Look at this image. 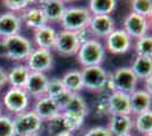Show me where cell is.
<instances>
[{"label": "cell", "mask_w": 152, "mask_h": 136, "mask_svg": "<svg viewBox=\"0 0 152 136\" xmlns=\"http://www.w3.org/2000/svg\"><path fill=\"white\" fill-rule=\"evenodd\" d=\"M107 51L100 40L92 38L88 42L81 44L76 55L77 61L82 67L102 66L106 60Z\"/></svg>", "instance_id": "1"}, {"label": "cell", "mask_w": 152, "mask_h": 136, "mask_svg": "<svg viewBox=\"0 0 152 136\" xmlns=\"http://www.w3.org/2000/svg\"><path fill=\"white\" fill-rule=\"evenodd\" d=\"M92 15L89 12L88 7L84 6H69L66 8L64 13L60 26L61 30L69 31V32H77L80 30L89 27L90 20Z\"/></svg>", "instance_id": "2"}, {"label": "cell", "mask_w": 152, "mask_h": 136, "mask_svg": "<svg viewBox=\"0 0 152 136\" xmlns=\"http://www.w3.org/2000/svg\"><path fill=\"white\" fill-rule=\"evenodd\" d=\"M43 124L45 123L32 109H28L13 117L15 136L39 135L43 127Z\"/></svg>", "instance_id": "3"}, {"label": "cell", "mask_w": 152, "mask_h": 136, "mask_svg": "<svg viewBox=\"0 0 152 136\" xmlns=\"http://www.w3.org/2000/svg\"><path fill=\"white\" fill-rule=\"evenodd\" d=\"M83 125L84 120L82 119L60 112L58 116L45 121V128L48 136H59L66 133H75L81 129Z\"/></svg>", "instance_id": "4"}, {"label": "cell", "mask_w": 152, "mask_h": 136, "mask_svg": "<svg viewBox=\"0 0 152 136\" xmlns=\"http://www.w3.org/2000/svg\"><path fill=\"white\" fill-rule=\"evenodd\" d=\"M2 108H5L9 113L18 115L30 109L31 97L26 93L24 89L9 87L2 95L1 100Z\"/></svg>", "instance_id": "5"}, {"label": "cell", "mask_w": 152, "mask_h": 136, "mask_svg": "<svg viewBox=\"0 0 152 136\" xmlns=\"http://www.w3.org/2000/svg\"><path fill=\"white\" fill-rule=\"evenodd\" d=\"M84 89L100 93L103 91L107 83L109 73L103 68V66H91V67H83L81 69Z\"/></svg>", "instance_id": "6"}, {"label": "cell", "mask_w": 152, "mask_h": 136, "mask_svg": "<svg viewBox=\"0 0 152 136\" xmlns=\"http://www.w3.org/2000/svg\"><path fill=\"white\" fill-rule=\"evenodd\" d=\"M26 67L32 73L47 74L55 67V57L51 50L34 48L25 61Z\"/></svg>", "instance_id": "7"}, {"label": "cell", "mask_w": 152, "mask_h": 136, "mask_svg": "<svg viewBox=\"0 0 152 136\" xmlns=\"http://www.w3.org/2000/svg\"><path fill=\"white\" fill-rule=\"evenodd\" d=\"M5 42L8 48V59L13 61H26L31 52L34 50L33 42L22 34L8 38L5 40Z\"/></svg>", "instance_id": "8"}, {"label": "cell", "mask_w": 152, "mask_h": 136, "mask_svg": "<svg viewBox=\"0 0 152 136\" xmlns=\"http://www.w3.org/2000/svg\"><path fill=\"white\" fill-rule=\"evenodd\" d=\"M103 45L106 51L113 55H125L131 50L133 40L123 28H116L104 39Z\"/></svg>", "instance_id": "9"}, {"label": "cell", "mask_w": 152, "mask_h": 136, "mask_svg": "<svg viewBox=\"0 0 152 136\" xmlns=\"http://www.w3.org/2000/svg\"><path fill=\"white\" fill-rule=\"evenodd\" d=\"M151 28V22L149 18L131 13L125 17L123 22V30L129 35L132 40L141 39L149 34Z\"/></svg>", "instance_id": "10"}, {"label": "cell", "mask_w": 152, "mask_h": 136, "mask_svg": "<svg viewBox=\"0 0 152 136\" xmlns=\"http://www.w3.org/2000/svg\"><path fill=\"white\" fill-rule=\"evenodd\" d=\"M110 74H111V78H113L116 91H119V92L131 95L137 89L139 79L134 75V73L129 67L117 68Z\"/></svg>", "instance_id": "11"}, {"label": "cell", "mask_w": 152, "mask_h": 136, "mask_svg": "<svg viewBox=\"0 0 152 136\" xmlns=\"http://www.w3.org/2000/svg\"><path fill=\"white\" fill-rule=\"evenodd\" d=\"M80 42L77 41L75 33L61 30L57 33V39L53 50L61 57H73L76 56L80 49Z\"/></svg>", "instance_id": "12"}, {"label": "cell", "mask_w": 152, "mask_h": 136, "mask_svg": "<svg viewBox=\"0 0 152 136\" xmlns=\"http://www.w3.org/2000/svg\"><path fill=\"white\" fill-rule=\"evenodd\" d=\"M89 31L94 39H106L110 33L116 30V22L110 15L92 16L89 24Z\"/></svg>", "instance_id": "13"}, {"label": "cell", "mask_w": 152, "mask_h": 136, "mask_svg": "<svg viewBox=\"0 0 152 136\" xmlns=\"http://www.w3.org/2000/svg\"><path fill=\"white\" fill-rule=\"evenodd\" d=\"M22 20L18 14L10 12L0 14V39L6 40L14 35L19 34L22 31Z\"/></svg>", "instance_id": "14"}, {"label": "cell", "mask_w": 152, "mask_h": 136, "mask_svg": "<svg viewBox=\"0 0 152 136\" xmlns=\"http://www.w3.org/2000/svg\"><path fill=\"white\" fill-rule=\"evenodd\" d=\"M32 110L40 117V119L43 123L50 120L51 118L58 116L61 112L60 108L53 101V99L47 97V95L35 99L34 103L32 105Z\"/></svg>", "instance_id": "15"}, {"label": "cell", "mask_w": 152, "mask_h": 136, "mask_svg": "<svg viewBox=\"0 0 152 136\" xmlns=\"http://www.w3.org/2000/svg\"><path fill=\"white\" fill-rule=\"evenodd\" d=\"M38 6L45 14L48 24L52 25L55 23H60L61 17L67 8L66 2L63 0H42L38 1Z\"/></svg>", "instance_id": "16"}, {"label": "cell", "mask_w": 152, "mask_h": 136, "mask_svg": "<svg viewBox=\"0 0 152 136\" xmlns=\"http://www.w3.org/2000/svg\"><path fill=\"white\" fill-rule=\"evenodd\" d=\"M49 77L47 74L42 73H30L28 78L24 86V91L28 94V97L33 99H38L45 95V91L48 86Z\"/></svg>", "instance_id": "17"}, {"label": "cell", "mask_w": 152, "mask_h": 136, "mask_svg": "<svg viewBox=\"0 0 152 136\" xmlns=\"http://www.w3.org/2000/svg\"><path fill=\"white\" fill-rule=\"evenodd\" d=\"M107 128L111 136H123L131 134L134 129L132 115H111Z\"/></svg>", "instance_id": "18"}, {"label": "cell", "mask_w": 152, "mask_h": 136, "mask_svg": "<svg viewBox=\"0 0 152 136\" xmlns=\"http://www.w3.org/2000/svg\"><path fill=\"white\" fill-rule=\"evenodd\" d=\"M57 33L58 31L53 26L47 24L33 32V44H35L37 48L40 49H47L52 51L57 39Z\"/></svg>", "instance_id": "19"}, {"label": "cell", "mask_w": 152, "mask_h": 136, "mask_svg": "<svg viewBox=\"0 0 152 136\" xmlns=\"http://www.w3.org/2000/svg\"><path fill=\"white\" fill-rule=\"evenodd\" d=\"M19 17L22 20V24L26 26L27 28L32 30L33 32L48 24L45 14L39 6L28 7L26 10L19 14Z\"/></svg>", "instance_id": "20"}, {"label": "cell", "mask_w": 152, "mask_h": 136, "mask_svg": "<svg viewBox=\"0 0 152 136\" xmlns=\"http://www.w3.org/2000/svg\"><path fill=\"white\" fill-rule=\"evenodd\" d=\"M109 116L111 115H132L129 94L123 93L119 91L113 92L108 97Z\"/></svg>", "instance_id": "21"}, {"label": "cell", "mask_w": 152, "mask_h": 136, "mask_svg": "<svg viewBox=\"0 0 152 136\" xmlns=\"http://www.w3.org/2000/svg\"><path fill=\"white\" fill-rule=\"evenodd\" d=\"M129 103H131L132 116L146 112V111L151 110V94L148 93L144 89H136L129 95Z\"/></svg>", "instance_id": "22"}, {"label": "cell", "mask_w": 152, "mask_h": 136, "mask_svg": "<svg viewBox=\"0 0 152 136\" xmlns=\"http://www.w3.org/2000/svg\"><path fill=\"white\" fill-rule=\"evenodd\" d=\"M61 112L68 115V116L82 119L85 121L86 117L89 116V107H88L85 99L82 95L74 94V97H72V100L69 101V103L64 108V110Z\"/></svg>", "instance_id": "23"}, {"label": "cell", "mask_w": 152, "mask_h": 136, "mask_svg": "<svg viewBox=\"0 0 152 136\" xmlns=\"http://www.w3.org/2000/svg\"><path fill=\"white\" fill-rule=\"evenodd\" d=\"M30 73H31V71L26 67L25 64H18L17 66L10 68L9 71H7L8 85H9L10 87L24 89Z\"/></svg>", "instance_id": "24"}, {"label": "cell", "mask_w": 152, "mask_h": 136, "mask_svg": "<svg viewBox=\"0 0 152 136\" xmlns=\"http://www.w3.org/2000/svg\"><path fill=\"white\" fill-rule=\"evenodd\" d=\"M60 78H61V82H63L65 89L74 94H80V92L84 90L81 69L67 71Z\"/></svg>", "instance_id": "25"}, {"label": "cell", "mask_w": 152, "mask_h": 136, "mask_svg": "<svg viewBox=\"0 0 152 136\" xmlns=\"http://www.w3.org/2000/svg\"><path fill=\"white\" fill-rule=\"evenodd\" d=\"M129 68L139 81H145L152 75V58L135 56V59Z\"/></svg>", "instance_id": "26"}, {"label": "cell", "mask_w": 152, "mask_h": 136, "mask_svg": "<svg viewBox=\"0 0 152 136\" xmlns=\"http://www.w3.org/2000/svg\"><path fill=\"white\" fill-rule=\"evenodd\" d=\"M118 2L116 0H90L88 9L92 16L110 15L116 10Z\"/></svg>", "instance_id": "27"}, {"label": "cell", "mask_w": 152, "mask_h": 136, "mask_svg": "<svg viewBox=\"0 0 152 136\" xmlns=\"http://www.w3.org/2000/svg\"><path fill=\"white\" fill-rule=\"evenodd\" d=\"M133 125L134 129L141 135L146 136L152 134V111L149 110L134 116Z\"/></svg>", "instance_id": "28"}, {"label": "cell", "mask_w": 152, "mask_h": 136, "mask_svg": "<svg viewBox=\"0 0 152 136\" xmlns=\"http://www.w3.org/2000/svg\"><path fill=\"white\" fill-rule=\"evenodd\" d=\"M134 49L136 56L152 58V36L151 34H148L141 39L135 40Z\"/></svg>", "instance_id": "29"}, {"label": "cell", "mask_w": 152, "mask_h": 136, "mask_svg": "<svg viewBox=\"0 0 152 136\" xmlns=\"http://www.w3.org/2000/svg\"><path fill=\"white\" fill-rule=\"evenodd\" d=\"M131 12L150 20L152 14V2L150 0H133L131 2Z\"/></svg>", "instance_id": "30"}, {"label": "cell", "mask_w": 152, "mask_h": 136, "mask_svg": "<svg viewBox=\"0 0 152 136\" xmlns=\"http://www.w3.org/2000/svg\"><path fill=\"white\" fill-rule=\"evenodd\" d=\"M110 94L106 93L102 91L98 93L96 99L94 100L93 104V110H94V116L96 117H103L106 115H109V107H108V97Z\"/></svg>", "instance_id": "31"}, {"label": "cell", "mask_w": 152, "mask_h": 136, "mask_svg": "<svg viewBox=\"0 0 152 136\" xmlns=\"http://www.w3.org/2000/svg\"><path fill=\"white\" fill-rule=\"evenodd\" d=\"M34 1L32 0H4L2 5L8 9V12L14 14H20L26 10L28 7L33 6Z\"/></svg>", "instance_id": "32"}, {"label": "cell", "mask_w": 152, "mask_h": 136, "mask_svg": "<svg viewBox=\"0 0 152 136\" xmlns=\"http://www.w3.org/2000/svg\"><path fill=\"white\" fill-rule=\"evenodd\" d=\"M65 86H64L61 78L60 77H49L48 81V86H47V91H45V95L49 97H55L58 95L59 93H61L65 91Z\"/></svg>", "instance_id": "33"}, {"label": "cell", "mask_w": 152, "mask_h": 136, "mask_svg": "<svg viewBox=\"0 0 152 136\" xmlns=\"http://www.w3.org/2000/svg\"><path fill=\"white\" fill-rule=\"evenodd\" d=\"M0 136H15L13 117L5 113L0 116Z\"/></svg>", "instance_id": "34"}, {"label": "cell", "mask_w": 152, "mask_h": 136, "mask_svg": "<svg viewBox=\"0 0 152 136\" xmlns=\"http://www.w3.org/2000/svg\"><path fill=\"white\" fill-rule=\"evenodd\" d=\"M74 97V93H72V92H69V91L65 90V91H63L61 93H59L58 95H56L55 97H52V99H53V101L57 103L58 107L60 108V110L63 111L64 108L69 103V101L72 100V97Z\"/></svg>", "instance_id": "35"}, {"label": "cell", "mask_w": 152, "mask_h": 136, "mask_svg": "<svg viewBox=\"0 0 152 136\" xmlns=\"http://www.w3.org/2000/svg\"><path fill=\"white\" fill-rule=\"evenodd\" d=\"M82 136H111L107 126H94L88 129Z\"/></svg>", "instance_id": "36"}, {"label": "cell", "mask_w": 152, "mask_h": 136, "mask_svg": "<svg viewBox=\"0 0 152 136\" xmlns=\"http://www.w3.org/2000/svg\"><path fill=\"white\" fill-rule=\"evenodd\" d=\"M75 35H76V38H77V41L80 42V44H83V43H85V42H88L89 40L92 39L91 32L89 31V28H88V27L75 32Z\"/></svg>", "instance_id": "37"}, {"label": "cell", "mask_w": 152, "mask_h": 136, "mask_svg": "<svg viewBox=\"0 0 152 136\" xmlns=\"http://www.w3.org/2000/svg\"><path fill=\"white\" fill-rule=\"evenodd\" d=\"M0 58H9V55H8V48L5 42V40L0 39Z\"/></svg>", "instance_id": "38"}, {"label": "cell", "mask_w": 152, "mask_h": 136, "mask_svg": "<svg viewBox=\"0 0 152 136\" xmlns=\"http://www.w3.org/2000/svg\"><path fill=\"white\" fill-rule=\"evenodd\" d=\"M8 85V78H7V71H5L4 67L0 66V90Z\"/></svg>", "instance_id": "39"}, {"label": "cell", "mask_w": 152, "mask_h": 136, "mask_svg": "<svg viewBox=\"0 0 152 136\" xmlns=\"http://www.w3.org/2000/svg\"><path fill=\"white\" fill-rule=\"evenodd\" d=\"M144 82L146 83V86H145V89H144V90H145L148 93H150V94H151V77L146 78Z\"/></svg>", "instance_id": "40"}, {"label": "cell", "mask_w": 152, "mask_h": 136, "mask_svg": "<svg viewBox=\"0 0 152 136\" xmlns=\"http://www.w3.org/2000/svg\"><path fill=\"white\" fill-rule=\"evenodd\" d=\"M59 136H75L74 133H66V134H63V135H59Z\"/></svg>", "instance_id": "41"}, {"label": "cell", "mask_w": 152, "mask_h": 136, "mask_svg": "<svg viewBox=\"0 0 152 136\" xmlns=\"http://www.w3.org/2000/svg\"><path fill=\"white\" fill-rule=\"evenodd\" d=\"M2 111H4V108H2V104H1V102H0V116H1L2 113H4Z\"/></svg>", "instance_id": "42"}, {"label": "cell", "mask_w": 152, "mask_h": 136, "mask_svg": "<svg viewBox=\"0 0 152 136\" xmlns=\"http://www.w3.org/2000/svg\"><path fill=\"white\" fill-rule=\"evenodd\" d=\"M123 136H136V135H134L133 133H131V134H126V135H123Z\"/></svg>", "instance_id": "43"}, {"label": "cell", "mask_w": 152, "mask_h": 136, "mask_svg": "<svg viewBox=\"0 0 152 136\" xmlns=\"http://www.w3.org/2000/svg\"><path fill=\"white\" fill-rule=\"evenodd\" d=\"M152 135V134H149V135H146V136H151Z\"/></svg>", "instance_id": "44"}, {"label": "cell", "mask_w": 152, "mask_h": 136, "mask_svg": "<svg viewBox=\"0 0 152 136\" xmlns=\"http://www.w3.org/2000/svg\"><path fill=\"white\" fill-rule=\"evenodd\" d=\"M34 136H40V135H34Z\"/></svg>", "instance_id": "45"}, {"label": "cell", "mask_w": 152, "mask_h": 136, "mask_svg": "<svg viewBox=\"0 0 152 136\" xmlns=\"http://www.w3.org/2000/svg\"><path fill=\"white\" fill-rule=\"evenodd\" d=\"M0 92H1V90H0Z\"/></svg>", "instance_id": "46"}]
</instances>
